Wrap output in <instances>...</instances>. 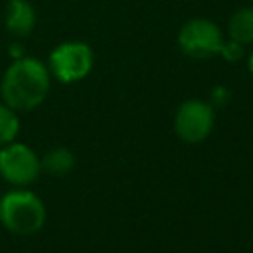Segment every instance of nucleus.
Listing matches in <instances>:
<instances>
[{
	"mask_svg": "<svg viewBox=\"0 0 253 253\" xmlns=\"http://www.w3.org/2000/svg\"><path fill=\"white\" fill-rule=\"evenodd\" d=\"M243 47L245 45H241V43H237V42H233V40H225V43H223V47H221V57L225 59V61H229V63H235V61H239L241 57H243Z\"/></svg>",
	"mask_w": 253,
	"mask_h": 253,
	"instance_id": "nucleus-11",
	"label": "nucleus"
},
{
	"mask_svg": "<svg viewBox=\"0 0 253 253\" xmlns=\"http://www.w3.org/2000/svg\"><path fill=\"white\" fill-rule=\"evenodd\" d=\"M18 132H20L18 111L10 109L6 103H0V146L16 140Z\"/></svg>",
	"mask_w": 253,
	"mask_h": 253,
	"instance_id": "nucleus-10",
	"label": "nucleus"
},
{
	"mask_svg": "<svg viewBox=\"0 0 253 253\" xmlns=\"http://www.w3.org/2000/svg\"><path fill=\"white\" fill-rule=\"evenodd\" d=\"M213 105L202 99L184 101L174 115V132L182 142L198 144L206 140L213 128Z\"/></svg>",
	"mask_w": 253,
	"mask_h": 253,
	"instance_id": "nucleus-5",
	"label": "nucleus"
},
{
	"mask_svg": "<svg viewBox=\"0 0 253 253\" xmlns=\"http://www.w3.org/2000/svg\"><path fill=\"white\" fill-rule=\"evenodd\" d=\"M225 36L210 18H192L178 30V47L192 59H210L221 53Z\"/></svg>",
	"mask_w": 253,
	"mask_h": 253,
	"instance_id": "nucleus-4",
	"label": "nucleus"
},
{
	"mask_svg": "<svg viewBox=\"0 0 253 253\" xmlns=\"http://www.w3.org/2000/svg\"><path fill=\"white\" fill-rule=\"evenodd\" d=\"M95 63L91 45L79 40H67L55 45L47 57V69L59 83H77L85 79Z\"/></svg>",
	"mask_w": 253,
	"mask_h": 253,
	"instance_id": "nucleus-3",
	"label": "nucleus"
},
{
	"mask_svg": "<svg viewBox=\"0 0 253 253\" xmlns=\"http://www.w3.org/2000/svg\"><path fill=\"white\" fill-rule=\"evenodd\" d=\"M10 55H12V59H18V57H22V55H26V49H24V45L20 43V42H14L12 45H10Z\"/></svg>",
	"mask_w": 253,
	"mask_h": 253,
	"instance_id": "nucleus-13",
	"label": "nucleus"
},
{
	"mask_svg": "<svg viewBox=\"0 0 253 253\" xmlns=\"http://www.w3.org/2000/svg\"><path fill=\"white\" fill-rule=\"evenodd\" d=\"M211 99H213V103L223 105V103L229 99V93H227L223 87H215V89H213V93H211Z\"/></svg>",
	"mask_w": 253,
	"mask_h": 253,
	"instance_id": "nucleus-12",
	"label": "nucleus"
},
{
	"mask_svg": "<svg viewBox=\"0 0 253 253\" xmlns=\"http://www.w3.org/2000/svg\"><path fill=\"white\" fill-rule=\"evenodd\" d=\"M38 22L36 8L28 0H10L6 4L4 26L14 38H26L34 32Z\"/></svg>",
	"mask_w": 253,
	"mask_h": 253,
	"instance_id": "nucleus-7",
	"label": "nucleus"
},
{
	"mask_svg": "<svg viewBox=\"0 0 253 253\" xmlns=\"http://www.w3.org/2000/svg\"><path fill=\"white\" fill-rule=\"evenodd\" d=\"M247 67H249V73L253 75V51H251L249 57H247Z\"/></svg>",
	"mask_w": 253,
	"mask_h": 253,
	"instance_id": "nucleus-14",
	"label": "nucleus"
},
{
	"mask_svg": "<svg viewBox=\"0 0 253 253\" xmlns=\"http://www.w3.org/2000/svg\"><path fill=\"white\" fill-rule=\"evenodd\" d=\"M0 223L16 235H32L45 223V206L34 192H8L0 198Z\"/></svg>",
	"mask_w": 253,
	"mask_h": 253,
	"instance_id": "nucleus-2",
	"label": "nucleus"
},
{
	"mask_svg": "<svg viewBox=\"0 0 253 253\" xmlns=\"http://www.w3.org/2000/svg\"><path fill=\"white\" fill-rule=\"evenodd\" d=\"M227 36L241 45H253V6H243L231 14Z\"/></svg>",
	"mask_w": 253,
	"mask_h": 253,
	"instance_id": "nucleus-8",
	"label": "nucleus"
},
{
	"mask_svg": "<svg viewBox=\"0 0 253 253\" xmlns=\"http://www.w3.org/2000/svg\"><path fill=\"white\" fill-rule=\"evenodd\" d=\"M42 170H45L51 176H65L73 166H75V156L71 150L59 146L47 150L42 158Z\"/></svg>",
	"mask_w": 253,
	"mask_h": 253,
	"instance_id": "nucleus-9",
	"label": "nucleus"
},
{
	"mask_svg": "<svg viewBox=\"0 0 253 253\" xmlns=\"http://www.w3.org/2000/svg\"><path fill=\"white\" fill-rule=\"evenodd\" d=\"M49 85L51 73L47 63L30 55H22L6 67L0 81V97L10 109L26 113L45 101Z\"/></svg>",
	"mask_w": 253,
	"mask_h": 253,
	"instance_id": "nucleus-1",
	"label": "nucleus"
},
{
	"mask_svg": "<svg viewBox=\"0 0 253 253\" xmlns=\"http://www.w3.org/2000/svg\"><path fill=\"white\" fill-rule=\"evenodd\" d=\"M42 172L40 156L22 142H8L0 146V176L12 186H28L38 180Z\"/></svg>",
	"mask_w": 253,
	"mask_h": 253,
	"instance_id": "nucleus-6",
	"label": "nucleus"
}]
</instances>
